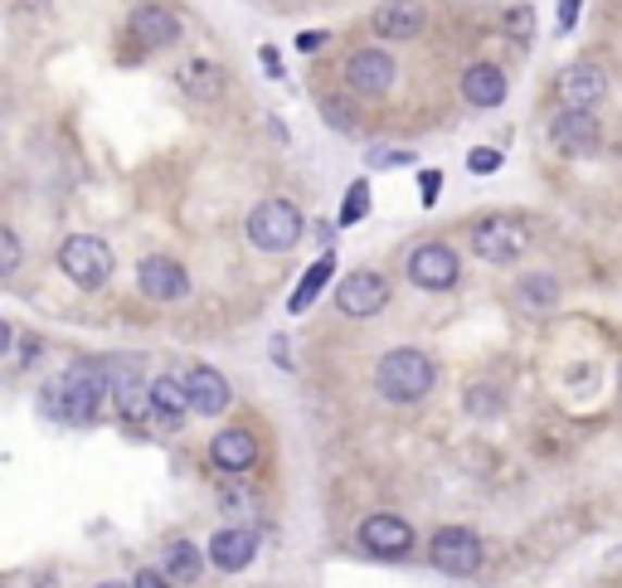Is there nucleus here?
<instances>
[{
  "label": "nucleus",
  "mask_w": 622,
  "mask_h": 588,
  "mask_svg": "<svg viewBox=\"0 0 622 588\" xmlns=\"http://www.w3.org/2000/svg\"><path fill=\"white\" fill-rule=\"evenodd\" d=\"M331 272H336V254H321V258L302 272V282H297V292H293V302H287V311H297V317H302L311 302L321 297V287L331 282Z\"/></svg>",
  "instance_id": "5701e85b"
},
{
  "label": "nucleus",
  "mask_w": 622,
  "mask_h": 588,
  "mask_svg": "<svg viewBox=\"0 0 622 588\" xmlns=\"http://www.w3.org/2000/svg\"><path fill=\"white\" fill-rule=\"evenodd\" d=\"M433 384H438V365H433L423 351H413V345L389 351L385 360L375 365V390L385 399H394V404H413V399H423Z\"/></svg>",
  "instance_id": "f03ea898"
},
{
  "label": "nucleus",
  "mask_w": 622,
  "mask_h": 588,
  "mask_svg": "<svg viewBox=\"0 0 622 588\" xmlns=\"http://www.w3.org/2000/svg\"><path fill=\"white\" fill-rule=\"evenodd\" d=\"M20 15H49V0H15Z\"/></svg>",
  "instance_id": "e433bc0d"
},
{
  "label": "nucleus",
  "mask_w": 622,
  "mask_h": 588,
  "mask_svg": "<svg viewBox=\"0 0 622 588\" xmlns=\"http://www.w3.org/2000/svg\"><path fill=\"white\" fill-rule=\"evenodd\" d=\"M132 588H171V574H156V569H147V574H137V584H132Z\"/></svg>",
  "instance_id": "c9c22d12"
},
{
  "label": "nucleus",
  "mask_w": 622,
  "mask_h": 588,
  "mask_svg": "<svg viewBox=\"0 0 622 588\" xmlns=\"http://www.w3.org/2000/svg\"><path fill=\"white\" fill-rule=\"evenodd\" d=\"M185 390H190V414H224L229 408V380H224L214 365H195L190 375H185Z\"/></svg>",
  "instance_id": "6ab92c4d"
},
{
  "label": "nucleus",
  "mask_w": 622,
  "mask_h": 588,
  "mask_svg": "<svg viewBox=\"0 0 622 588\" xmlns=\"http://www.w3.org/2000/svg\"><path fill=\"white\" fill-rule=\"evenodd\" d=\"M59 268H64V278L74 282L78 292H98L102 282L112 278L117 258H112V248L102 244V238L74 234V238H64V244H59Z\"/></svg>",
  "instance_id": "39448f33"
},
{
  "label": "nucleus",
  "mask_w": 622,
  "mask_h": 588,
  "mask_svg": "<svg viewBox=\"0 0 622 588\" xmlns=\"http://www.w3.org/2000/svg\"><path fill=\"white\" fill-rule=\"evenodd\" d=\"M394 78H399V64H394L389 49H356L346 59V88L360 98H385Z\"/></svg>",
  "instance_id": "6e6552de"
},
{
  "label": "nucleus",
  "mask_w": 622,
  "mask_h": 588,
  "mask_svg": "<svg viewBox=\"0 0 622 588\" xmlns=\"http://www.w3.org/2000/svg\"><path fill=\"white\" fill-rule=\"evenodd\" d=\"M39 355H45V345H39V341H25V351H20V365L39 360Z\"/></svg>",
  "instance_id": "4c0bfd02"
},
{
  "label": "nucleus",
  "mask_w": 622,
  "mask_h": 588,
  "mask_svg": "<svg viewBox=\"0 0 622 588\" xmlns=\"http://www.w3.org/2000/svg\"><path fill=\"white\" fill-rule=\"evenodd\" d=\"M370 215V185L365 181H356V185H350V191H346V205H340V224H360V219H365Z\"/></svg>",
  "instance_id": "bb28decb"
},
{
  "label": "nucleus",
  "mask_w": 622,
  "mask_h": 588,
  "mask_svg": "<svg viewBox=\"0 0 622 588\" xmlns=\"http://www.w3.org/2000/svg\"><path fill=\"white\" fill-rule=\"evenodd\" d=\"M258 64H263L268 73H273V78H283V59H277V49H273V45H263V49H258Z\"/></svg>",
  "instance_id": "f704fd0d"
},
{
  "label": "nucleus",
  "mask_w": 622,
  "mask_h": 588,
  "mask_svg": "<svg viewBox=\"0 0 622 588\" xmlns=\"http://www.w3.org/2000/svg\"><path fill=\"white\" fill-rule=\"evenodd\" d=\"M501 161H506V156L496 151V146H476V151L467 156V171H472V175H492V171H501Z\"/></svg>",
  "instance_id": "cd10ccee"
},
{
  "label": "nucleus",
  "mask_w": 622,
  "mask_h": 588,
  "mask_svg": "<svg viewBox=\"0 0 622 588\" xmlns=\"http://www.w3.org/2000/svg\"><path fill=\"white\" fill-rule=\"evenodd\" d=\"M302 209L293 199H258L253 215H248L244 234L258 254H293L302 244Z\"/></svg>",
  "instance_id": "7ed1b4c3"
},
{
  "label": "nucleus",
  "mask_w": 622,
  "mask_h": 588,
  "mask_svg": "<svg viewBox=\"0 0 622 588\" xmlns=\"http://www.w3.org/2000/svg\"><path fill=\"white\" fill-rule=\"evenodd\" d=\"M506 93H511V78H506L496 64H467V73H462L467 108H501Z\"/></svg>",
  "instance_id": "aec40b11"
},
{
  "label": "nucleus",
  "mask_w": 622,
  "mask_h": 588,
  "mask_svg": "<svg viewBox=\"0 0 622 588\" xmlns=\"http://www.w3.org/2000/svg\"><path fill=\"white\" fill-rule=\"evenodd\" d=\"M579 5H584V0H559V35H569V29L579 25Z\"/></svg>",
  "instance_id": "72a5a7b5"
},
{
  "label": "nucleus",
  "mask_w": 622,
  "mask_h": 588,
  "mask_svg": "<svg viewBox=\"0 0 622 588\" xmlns=\"http://www.w3.org/2000/svg\"><path fill=\"white\" fill-rule=\"evenodd\" d=\"M336 307H340V317H356V321L380 317V311L389 307V278L385 272H370V268L350 272L336 287Z\"/></svg>",
  "instance_id": "423d86ee"
},
{
  "label": "nucleus",
  "mask_w": 622,
  "mask_h": 588,
  "mask_svg": "<svg viewBox=\"0 0 622 588\" xmlns=\"http://www.w3.org/2000/svg\"><path fill=\"white\" fill-rule=\"evenodd\" d=\"M210 462H214V471H224V477H238V471H248L258 462V438L248 433V428H224V433H214V443H210Z\"/></svg>",
  "instance_id": "a211bd4d"
},
{
  "label": "nucleus",
  "mask_w": 622,
  "mask_h": 588,
  "mask_svg": "<svg viewBox=\"0 0 622 588\" xmlns=\"http://www.w3.org/2000/svg\"><path fill=\"white\" fill-rule=\"evenodd\" d=\"M127 35L137 39L141 49H171V45H181L185 25L171 5H161V0H137L132 15H127Z\"/></svg>",
  "instance_id": "0eeeda50"
},
{
  "label": "nucleus",
  "mask_w": 622,
  "mask_h": 588,
  "mask_svg": "<svg viewBox=\"0 0 622 588\" xmlns=\"http://www.w3.org/2000/svg\"><path fill=\"white\" fill-rule=\"evenodd\" d=\"M549 142H555V151L579 161V156H594L598 146H604V127H598L594 108H564L549 122Z\"/></svg>",
  "instance_id": "9d476101"
},
{
  "label": "nucleus",
  "mask_w": 622,
  "mask_h": 588,
  "mask_svg": "<svg viewBox=\"0 0 622 588\" xmlns=\"http://www.w3.org/2000/svg\"><path fill=\"white\" fill-rule=\"evenodd\" d=\"M462 278V258L448 244H419L409 254V282L423 292H448Z\"/></svg>",
  "instance_id": "1a4fd4ad"
},
{
  "label": "nucleus",
  "mask_w": 622,
  "mask_h": 588,
  "mask_svg": "<svg viewBox=\"0 0 622 588\" xmlns=\"http://www.w3.org/2000/svg\"><path fill=\"white\" fill-rule=\"evenodd\" d=\"M151 404H156V424L161 428H181V418L190 414V390L175 375H156L151 380Z\"/></svg>",
  "instance_id": "412c9836"
},
{
  "label": "nucleus",
  "mask_w": 622,
  "mask_h": 588,
  "mask_svg": "<svg viewBox=\"0 0 622 588\" xmlns=\"http://www.w3.org/2000/svg\"><path fill=\"white\" fill-rule=\"evenodd\" d=\"M423 0H385V5H375V15H370V29H375L380 39H389V45H403V39H419L423 35Z\"/></svg>",
  "instance_id": "2eb2a0df"
},
{
  "label": "nucleus",
  "mask_w": 622,
  "mask_h": 588,
  "mask_svg": "<svg viewBox=\"0 0 622 588\" xmlns=\"http://www.w3.org/2000/svg\"><path fill=\"white\" fill-rule=\"evenodd\" d=\"M365 161L375 166V171H385V166H409V161H413V151H385V146H375V151H370Z\"/></svg>",
  "instance_id": "c756f323"
},
{
  "label": "nucleus",
  "mask_w": 622,
  "mask_h": 588,
  "mask_svg": "<svg viewBox=\"0 0 622 588\" xmlns=\"http://www.w3.org/2000/svg\"><path fill=\"white\" fill-rule=\"evenodd\" d=\"M360 550L375 554V560H403V554L413 550V525L403 516H389V511H380V516H365L360 520Z\"/></svg>",
  "instance_id": "9b49d317"
},
{
  "label": "nucleus",
  "mask_w": 622,
  "mask_h": 588,
  "mask_svg": "<svg viewBox=\"0 0 622 588\" xmlns=\"http://www.w3.org/2000/svg\"><path fill=\"white\" fill-rule=\"evenodd\" d=\"M428 554L443 574H476L482 569V540H476L472 530H462V525H448V530L433 535Z\"/></svg>",
  "instance_id": "ddd939ff"
},
{
  "label": "nucleus",
  "mask_w": 622,
  "mask_h": 588,
  "mask_svg": "<svg viewBox=\"0 0 622 588\" xmlns=\"http://www.w3.org/2000/svg\"><path fill=\"white\" fill-rule=\"evenodd\" d=\"M175 83H181V93L195 98L200 108H214V102L229 93V73H224V64H214V59H190V64H181Z\"/></svg>",
  "instance_id": "dca6fc26"
},
{
  "label": "nucleus",
  "mask_w": 622,
  "mask_h": 588,
  "mask_svg": "<svg viewBox=\"0 0 622 588\" xmlns=\"http://www.w3.org/2000/svg\"><path fill=\"white\" fill-rule=\"evenodd\" d=\"M20 268V234L15 229H0V272H15Z\"/></svg>",
  "instance_id": "c85d7f7f"
},
{
  "label": "nucleus",
  "mask_w": 622,
  "mask_h": 588,
  "mask_svg": "<svg viewBox=\"0 0 622 588\" xmlns=\"http://www.w3.org/2000/svg\"><path fill=\"white\" fill-rule=\"evenodd\" d=\"M98 588H122V584H98Z\"/></svg>",
  "instance_id": "ea45409f"
},
{
  "label": "nucleus",
  "mask_w": 622,
  "mask_h": 588,
  "mask_svg": "<svg viewBox=\"0 0 622 588\" xmlns=\"http://www.w3.org/2000/svg\"><path fill=\"white\" fill-rule=\"evenodd\" d=\"M161 569L171 574V579H181V584H195L204 574V554L195 550L190 540H165L161 544Z\"/></svg>",
  "instance_id": "4be33fe9"
},
{
  "label": "nucleus",
  "mask_w": 622,
  "mask_h": 588,
  "mask_svg": "<svg viewBox=\"0 0 622 588\" xmlns=\"http://www.w3.org/2000/svg\"><path fill=\"white\" fill-rule=\"evenodd\" d=\"M515 302H521L525 311H555V302H559V282L549 278V272H525L521 287H515Z\"/></svg>",
  "instance_id": "b1692460"
},
{
  "label": "nucleus",
  "mask_w": 622,
  "mask_h": 588,
  "mask_svg": "<svg viewBox=\"0 0 622 588\" xmlns=\"http://www.w3.org/2000/svg\"><path fill=\"white\" fill-rule=\"evenodd\" d=\"M102 394L108 390V360L102 355H92V360H74L64 375H54V380H45V390H39V414L54 418V424H92L102 408Z\"/></svg>",
  "instance_id": "f257e3e1"
},
{
  "label": "nucleus",
  "mask_w": 622,
  "mask_h": 588,
  "mask_svg": "<svg viewBox=\"0 0 622 588\" xmlns=\"http://www.w3.org/2000/svg\"><path fill=\"white\" fill-rule=\"evenodd\" d=\"M472 408H496V399H492V390H476V399H472Z\"/></svg>",
  "instance_id": "58836bf2"
},
{
  "label": "nucleus",
  "mask_w": 622,
  "mask_h": 588,
  "mask_svg": "<svg viewBox=\"0 0 622 588\" xmlns=\"http://www.w3.org/2000/svg\"><path fill=\"white\" fill-rule=\"evenodd\" d=\"M326 29H302V35H297V49H302V54H321V49H326Z\"/></svg>",
  "instance_id": "7c9ffc66"
},
{
  "label": "nucleus",
  "mask_w": 622,
  "mask_h": 588,
  "mask_svg": "<svg viewBox=\"0 0 622 588\" xmlns=\"http://www.w3.org/2000/svg\"><path fill=\"white\" fill-rule=\"evenodd\" d=\"M224 511H238V516H253V497H248V491H224Z\"/></svg>",
  "instance_id": "473e14b6"
},
{
  "label": "nucleus",
  "mask_w": 622,
  "mask_h": 588,
  "mask_svg": "<svg viewBox=\"0 0 622 588\" xmlns=\"http://www.w3.org/2000/svg\"><path fill=\"white\" fill-rule=\"evenodd\" d=\"M501 29H506V39H515V45H531L535 39V10L525 5V0L506 5L501 10Z\"/></svg>",
  "instance_id": "393cba45"
},
{
  "label": "nucleus",
  "mask_w": 622,
  "mask_h": 588,
  "mask_svg": "<svg viewBox=\"0 0 622 588\" xmlns=\"http://www.w3.org/2000/svg\"><path fill=\"white\" fill-rule=\"evenodd\" d=\"M604 93H608V69L594 64V59H579L555 78V98L564 108H598Z\"/></svg>",
  "instance_id": "f8f14e48"
},
{
  "label": "nucleus",
  "mask_w": 622,
  "mask_h": 588,
  "mask_svg": "<svg viewBox=\"0 0 622 588\" xmlns=\"http://www.w3.org/2000/svg\"><path fill=\"white\" fill-rule=\"evenodd\" d=\"M137 287L147 292L151 302H181V297H190V272L181 268L175 258H141V268H137Z\"/></svg>",
  "instance_id": "4468645a"
},
{
  "label": "nucleus",
  "mask_w": 622,
  "mask_h": 588,
  "mask_svg": "<svg viewBox=\"0 0 622 588\" xmlns=\"http://www.w3.org/2000/svg\"><path fill=\"white\" fill-rule=\"evenodd\" d=\"M472 254L492 268H511L531 254V229L515 215H486L472 224Z\"/></svg>",
  "instance_id": "20e7f679"
},
{
  "label": "nucleus",
  "mask_w": 622,
  "mask_h": 588,
  "mask_svg": "<svg viewBox=\"0 0 622 588\" xmlns=\"http://www.w3.org/2000/svg\"><path fill=\"white\" fill-rule=\"evenodd\" d=\"M419 191H423V205H438V191H443V171H423V175H419Z\"/></svg>",
  "instance_id": "2f4dec72"
},
{
  "label": "nucleus",
  "mask_w": 622,
  "mask_h": 588,
  "mask_svg": "<svg viewBox=\"0 0 622 588\" xmlns=\"http://www.w3.org/2000/svg\"><path fill=\"white\" fill-rule=\"evenodd\" d=\"M321 118H326L331 132H356V127H360L356 108H350L346 98H336V93H331V98H321Z\"/></svg>",
  "instance_id": "a878e982"
},
{
  "label": "nucleus",
  "mask_w": 622,
  "mask_h": 588,
  "mask_svg": "<svg viewBox=\"0 0 622 588\" xmlns=\"http://www.w3.org/2000/svg\"><path fill=\"white\" fill-rule=\"evenodd\" d=\"M253 554H258V530L253 525H229V530H220L210 540V560H214V569H224V574L248 569Z\"/></svg>",
  "instance_id": "f3484780"
}]
</instances>
